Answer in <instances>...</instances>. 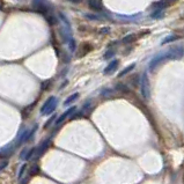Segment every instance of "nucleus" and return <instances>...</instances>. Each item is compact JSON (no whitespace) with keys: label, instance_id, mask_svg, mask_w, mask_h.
<instances>
[{"label":"nucleus","instance_id":"aec40b11","mask_svg":"<svg viewBox=\"0 0 184 184\" xmlns=\"http://www.w3.org/2000/svg\"><path fill=\"white\" fill-rule=\"evenodd\" d=\"M67 43H69V50H71V51H75V48H77V43H75V39L72 37V38L69 39Z\"/></svg>","mask_w":184,"mask_h":184},{"label":"nucleus","instance_id":"412c9836","mask_svg":"<svg viewBox=\"0 0 184 184\" xmlns=\"http://www.w3.org/2000/svg\"><path fill=\"white\" fill-rule=\"evenodd\" d=\"M112 90L111 89H109V88H105V89H103L102 90V93H101V95L102 96H104V97H110V96L112 95Z\"/></svg>","mask_w":184,"mask_h":184},{"label":"nucleus","instance_id":"c756f323","mask_svg":"<svg viewBox=\"0 0 184 184\" xmlns=\"http://www.w3.org/2000/svg\"><path fill=\"white\" fill-rule=\"evenodd\" d=\"M168 1H173V0H168Z\"/></svg>","mask_w":184,"mask_h":184},{"label":"nucleus","instance_id":"b1692460","mask_svg":"<svg viewBox=\"0 0 184 184\" xmlns=\"http://www.w3.org/2000/svg\"><path fill=\"white\" fill-rule=\"evenodd\" d=\"M54 118H56V116H52V118H50L49 120H48V122L45 123V125H44V127H45V129H48V127L50 126L51 124H52V122L54 120Z\"/></svg>","mask_w":184,"mask_h":184},{"label":"nucleus","instance_id":"39448f33","mask_svg":"<svg viewBox=\"0 0 184 184\" xmlns=\"http://www.w3.org/2000/svg\"><path fill=\"white\" fill-rule=\"evenodd\" d=\"M75 110H77V107H71V108H69V109H67L66 111H64V114H63V115H60L57 118V120H56V125H60L63 122H65V119L72 115V114L75 111Z\"/></svg>","mask_w":184,"mask_h":184},{"label":"nucleus","instance_id":"dca6fc26","mask_svg":"<svg viewBox=\"0 0 184 184\" xmlns=\"http://www.w3.org/2000/svg\"><path fill=\"white\" fill-rule=\"evenodd\" d=\"M84 18L88 20H92V21H102V18L96 14H84Z\"/></svg>","mask_w":184,"mask_h":184},{"label":"nucleus","instance_id":"9d476101","mask_svg":"<svg viewBox=\"0 0 184 184\" xmlns=\"http://www.w3.org/2000/svg\"><path fill=\"white\" fill-rule=\"evenodd\" d=\"M44 18H45V20L48 21V23H49L50 26H54V24H57L58 23L57 18H56L54 14H51L50 12H49V13H46V14H44Z\"/></svg>","mask_w":184,"mask_h":184},{"label":"nucleus","instance_id":"4be33fe9","mask_svg":"<svg viewBox=\"0 0 184 184\" xmlns=\"http://www.w3.org/2000/svg\"><path fill=\"white\" fill-rule=\"evenodd\" d=\"M112 56H115V51L114 50H108L105 54H104L103 58L104 59H109V58H111Z\"/></svg>","mask_w":184,"mask_h":184},{"label":"nucleus","instance_id":"2eb2a0df","mask_svg":"<svg viewBox=\"0 0 184 184\" xmlns=\"http://www.w3.org/2000/svg\"><path fill=\"white\" fill-rule=\"evenodd\" d=\"M162 15H163V9H156V11H154L152 13L151 18L152 19H161Z\"/></svg>","mask_w":184,"mask_h":184},{"label":"nucleus","instance_id":"bb28decb","mask_svg":"<svg viewBox=\"0 0 184 184\" xmlns=\"http://www.w3.org/2000/svg\"><path fill=\"white\" fill-rule=\"evenodd\" d=\"M7 165H8V161L6 160V161H3L1 163H0V171L3 170V169H5L6 167H7Z\"/></svg>","mask_w":184,"mask_h":184},{"label":"nucleus","instance_id":"f8f14e48","mask_svg":"<svg viewBox=\"0 0 184 184\" xmlns=\"http://www.w3.org/2000/svg\"><path fill=\"white\" fill-rule=\"evenodd\" d=\"M168 0H161V1H159V3H155L153 5L154 7L156 8V9H163V8L168 7Z\"/></svg>","mask_w":184,"mask_h":184},{"label":"nucleus","instance_id":"393cba45","mask_svg":"<svg viewBox=\"0 0 184 184\" xmlns=\"http://www.w3.org/2000/svg\"><path fill=\"white\" fill-rule=\"evenodd\" d=\"M27 153H28V150H27V148H24V150L21 152V154H20V157H21V159H26V156H27Z\"/></svg>","mask_w":184,"mask_h":184},{"label":"nucleus","instance_id":"c85d7f7f","mask_svg":"<svg viewBox=\"0 0 184 184\" xmlns=\"http://www.w3.org/2000/svg\"><path fill=\"white\" fill-rule=\"evenodd\" d=\"M69 1H72V3H74V4H79V3H81L82 0H69Z\"/></svg>","mask_w":184,"mask_h":184},{"label":"nucleus","instance_id":"423d86ee","mask_svg":"<svg viewBox=\"0 0 184 184\" xmlns=\"http://www.w3.org/2000/svg\"><path fill=\"white\" fill-rule=\"evenodd\" d=\"M50 142H51V140L50 139H46V140H44V141L41 144V145L36 148V156L37 157H39L42 154H44L46 152V150L49 148V146H50Z\"/></svg>","mask_w":184,"mask_h":184},{"label":"nucleus","instance_id":"1a4fd4ad","mask_svg":"<svg viewBox=\"0 0 184 184\" xmlns=\"http://www.w3.org/2000/svg\"><path fill=\"white\" fill-rule=\"evenodd\" d=\"M88 6L93 11H102V4L100 0H88Z\"/></svg>","mask_w":184,"mask_h":184},{"label":"nucleus","instance_id":"f3484780","mask_svg":"<svg viewBox=\"0 0 184 184\" xmlns=\"http://www.w3.org/2000/svg\"><path fill=\"white\" fill-rule=\"evenodd\" d=\"M178 38H180V37L176 36V35H171V36H169V37H167V38L163 39V41H162V44H167V43L173 42V41H176V39H178Z\"/></svg>","mask_w":184,"mask_h":184},{"label":"nucleus","instance_id":"6e6552de","mask_svg":"<svg viewBox=\"0 0 184 184\" xmlns=\"http://www.w3.org/2000/svg\"><path fill=\"white\" fill-rule=\"evenodd\" d=\"M93 49V46H90L89 44H82V45L80 46V50H79V54H77V57L78 58H80V57H84V54H87L89 52V51Z\"/></svg>","mask_w":184,"mask_h":184},{"label":"nucleus","instance_id":"4468645a","mask_svg":"<svg viewBox=\"0 0 184 184\" xmlns=\"http://www.w3.org/2000/svg\"><path fill=\"white\" fill-rule=\"evenodd\" d=\"M134 67H135V65H134V64H132V65H130V66H127V67H125V69H123L122 72H120V73L118 74V78H122V77H124L125 74H127V73H130L131 71H132V69H134Z\"/></svg>","mask_w":184,"mask_h":184},{"label":"nucleus","instance_id":"ddd939ff","mask_svg":"<svg viewBox=\"0 0 184 184\" xmlns=\"http://www.w3.org/2000/svg\"><path fill=\"white\" fill-rule=\"evenodd\" d=\"M133 41H135V35L130 34V35H126V36L122 39V43L123 44H129V43H132Z\"/></svg>","mask_w":184,"mask_h":184},{"label":"nucleus","instance_id":"f257e3e1","mask_svg":"<svg viewBox=\"0 0 184 184\" xmlns=\"http://www.w3.org/2000/svg\"><path fill=\"white\" fill-rule=\"evenodd\" d=\"M183 54L184 50L182 46H176V48H173V49H169L168 51L160 52L150 61L148 69H150L151 72H153L154 69L157 67V65H160L162 61L167 60V59H178V58L183 56Z\"/></svg>","mask_w":184,"mask_h":184},{"label":"nucleus","instance_id":"f03ea898","mask_svg":"<svg viewBox=\"0 0 184 184\" xmlns=\"http://www.w3.org/2000/svg\"><path fill=\"white\" fill-rule=\"evenodd\" d=\"M57 105H58L57 97H54V96H50V97H49V99H48V100L43 103L42 108H41V115H43V116L51 115V114L56 110Z\"/></svg>","mask_w":184,"mask_h":184},{"label":"nucleus","instance_id":"a211bd4d","mask_svg":"<svg viewBox=\"0 0 184 184\" xmlns=\"http://www.w3.org/2000/svg\"><path fill=\"white\" fill-rule=\"evenodd\" d=\"M38 171H39V167L37 165H34V166H31V169H30V171H29V175H30V176L37 175Z\"/></svg>","mask_w":184,"mask_h":184},{"label":"nucleus","instance_id":"a878e982","mask_svg":"<svg viewBox=\"0 0 184 184\" xmlns=\"http://www.w3.org/2000/svg\"><path fill=\"white\" fill-rule=\"evenodd\" d=\"M110 31V28H108V27H104V28H102L100 30V34H102V35H104V34H108Z\"/></svg>","mask_w":184,"mask_h":184},{"label":"nucleus","instance_id":"5701e85b","mask_svg":"<svg viewBox=\"0 0 184 184\" xmlns=\"http://www.w3.org/2000/svg\"><path fill=\"white\" fill-rule=\"evenodd\" d=\"M26 169H27V165H22L21 166V169H20V171H19V176H18V178L19 180H21L23 176V173L26 171Z\"/></svg>","mask_w":184,"mask_h":184},{"label":"nucleus","instance_id":"cd10ccee","mask_svg":"<svg viewBox=\"0 0 184 184\" xmlns=\"http://www.w3.org/2000/svg\"><path fill=\"white\" fill-rule=\"evenodd\" d=\"M49 84H50V81H45L44 84H42V89L48 90V86H49Z\"/></svg>","mask_w":184,"mask_h":184},{"label":"nucleus","instance_id":"7ed1b4c3","mask_svg":"<svg viewBox=\"0 0 184 184\" xmlns=\"http://www.w3.org/2000/svg\"><path fill=\"white\" fill-rule=\"evenodd\" d=\"M140 92L141 95L145 100H150L151 99V86L150 80H148V75L147 73H142L141 79H140Z\"/></svg>","mask_w":184,"mask_h":184},{"label":"nucleus","instance_id":"20e7f679","mask_svg":"<svg viewBox=\"0 0 184 184\" xmlns=\"http://www.w3.org/2000/svg\"><path fill=\"white\" fill-rule=\"evenodd\" d=\"M33 7L36 12H38L41 14H46L50 11V6L48 0H33Z\"/></svg>","mask_w":184,"mask_h":184},{"label":"nucleus","instance_id":"6ab92c4d","mask_svg":"<svg viewBox=\"0 0 184 184\" xmlns=\"http://www.w3.org/2000/svg\"><path fill=\"white\" fill-rule=\"evenodd\" d=\"M116 89L119 90V92H123V93H129V88H127L125 84H117Z\"/></svg>","mask_w":184,"mask_h":184},{"label":"nucleus","instance_id":"0eeeda50","mask_svg":"<svg viewBox=\"0 0 184 184\" xmlns=\"http://www.w3.org/2000/svg\"><path fill=\"white\" fill-rule=\"evenodd\" d=\"M118 64H119V61L117 60V59H114V60H111L109 64H108V66L104 69L103 73L105 74V75H108V74H112V73L115 72L116 69L118 67Z\"/></svg>","mask_w":184,"mask_h":184},{"label":"nucleus","instance_id":"9b49d317","mask_svg":"<svg viewBox=\"0 0 184 184\" xmlns=\"http://www.w3.org/2000/svg\"><path fill=\"white\" fill-rule=\"evenodd\" d=\"M78 97H79V94H78V93H74V94H72V95L69 96V97L66 99L65 102H64V104H65V105H69L71 103L75 102V101L78 100Z\"/></svg>","mask_w":184,"mask_h":184}]
</instances>
